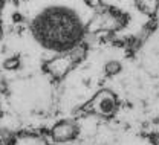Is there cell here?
<instances>
[{
  "label": "cell",
  "instance_id": "cell-10",
  "mask_svg": "<svg viewBox=\"0 0 159 145\" xmlns=\"http://www.w3.org/2000/svg\"><path fill=\"white\" fill-rule=\"evenodd\" d=\"M84 3L89 6V8H92V9H98L102 6V0H84Z\"/></svg>",
  "mask_w": 159,
  "mask_h": 145
},
{
  "label": "cell",
  "instance_id": "cell-11",
  "mask_svg": "<svg viewBox=\"0 0 159 145\" xmlns=\"http://www.w3.org/2000/svg\"><path fill=\"white\" fill-rule=\"evenodd\" d=\"M148 142L152 145H159V131H153V133H148L147 136Z\"/></svg>",
  "mask_w": 159,
  "mask_h": 145
},
{
  "label": "cell",
  "instance_id": "cell-1",
  "mask_svg": "<svg viewBox=\"0 0 159 145\" xmlns=\"http://www.w3.org/2000/svg\"><path fill=\"white\" fill-rule=\"evenodd\" d=\"M87 23L77 11L67 6H49L32 19L31 32L34 40L54 54L69 52L84 43Z\"/></svg>",
  "mask_w": 159,
  "mask_h": 145
},
{
  "label": "cell",
  "instance_id": "cell-12",
  "mask_svg": "<svg viewBox=\"0 0 159 145\" xmlns=\"http://www.w3.org/2000/svg\"><path fill=\"white\" fill-rule=\"evenodd\" d=\"M0 5H2V0H0Z\"/></svg>",
  "mask_w": 159,
  "mask_h": 145
},
{
  "label": "cell",
  "instance_id": "cell-8",
  "mask_svg": "<svg viewBox=\"0 0 159 145\" xmlns=\"http://www.w3.org/2000/svg\"><path fill=\"white\" fill-rule=\"evenodd\" d=\"M121 70H122V64L118 60H109L102 66V72H104L106 77H115Z\"/></svg>",
  "mask_w": 159,
  "mask_h": 145
},
{
  "label": "cell",
  "instance_id": "cell-6",
  "mask_svg": "<svg viewBox=\"0 0 159 145\" xmlns=\"http://www.w3.org/2000/svg\"><path fill=\"white\" fill-rule=\"evenodd\" d=\"M6 145H49V139L40 131L23 130L12 133L8 138Z\"/></svg>",
  "mask_w": 159,
  "mask_h": 145
},
{
  "label": "cell",
  "instance_id": "cell-3",
  "mask_svg": "<svg viewBox=\"0 0 159 145\" xmlns=\"http://www.w3.org/2000/svg\"><path fill=\"white\" fill-rule=\"evenodd\" d=\"M129 21V15L115 6L102 5L98 8L90 21L86 24L87 34H99V32H116L121 31Z\"/></svg>",
  "mask_w": 159,
  "mask_h": 145
},
{
  "label": "cell",
  "instance_id": "cell-4",
  "mask_svg": "<svg viewBox=\"0 0 159 145\" xmlns=\"http://www.w3.org/2000/svg\"><path fill=\"white\" fill-rule=\"evenodd\" d=\"M119 110L118 95L110 89L98 90L80 110L83 115H95L102 119H112Z\"/></svg>",
  "mask_w": 159,
  "mask_h": 145
},
{
  "label": "cell",
  "instance_id": "cell-2",
  "mask_svg": "<svg viewBox=\"0 0 159 145\" xmlns=\"http://www.w3.org/2000/svg\"><path fill=\"white\" fill-rule=\"evenodd\" d=\"M89 54V47L86 43L80 44L78 47L69 51V52H63V54H55L52 58H49L48 61L43 63V70L55 81L64 80L69 72H72L78 64L86 60Z\"/></svg>",
  "mask_w": 159,
  "mask_h": 145
},
{
  "label": "cell",
  "instance_id": "cell-7",
  "mask_svg": "<svg viewBox=\"0 0 159 145\" xmlns=\"http://www.w3.org/2000/svg\"><path fill=\"white\" fill-rule=\"evenodd\" d=\"M135 5L141 14L153 17L159 9V0H135Z\"/></svg>",
  "mask_w": 159,
  "mask_h": 145
},
{
  "label": "cell",
  "instance_id": "cell-9",
  "mask_svg": "<svg viewBox=\"0 0 159 145\" xmlns=\"http://www.w3.org/2000/svg\"><path fill=\"white\" fill-rule=\"evenodd\" d=\"M20 67V57H11L3 61V69L5 70H17Z\"/></svg>",
  "mask_w": 159,
  "mask_h": 145
},
{
  "label": "cell",
  "instance_id": "cell-5",
  "mask_svg": "<svg viewBox=\"0 0 159 145\" xmlns=\"http://www.w3.org/2000/svg\"><path fill=\"white\" fill-rule=\"evenodd\" d=\"M80 133H81V128L78 122L75 119L66 118L51 127L49 138L54 144H67V142L75 141L80 136Z\"/></svg>",
  "mask_w": 159,
  "mask_h": 145
}]
</instances>
